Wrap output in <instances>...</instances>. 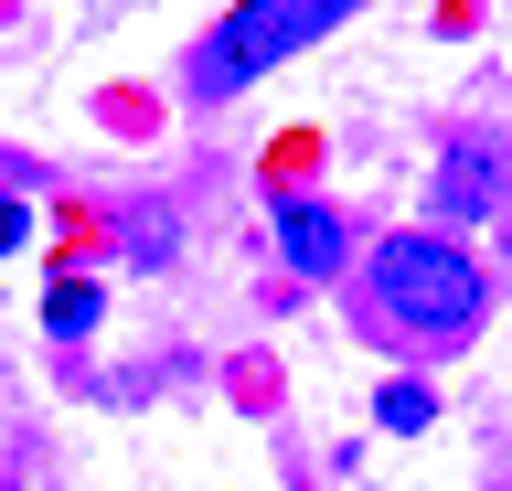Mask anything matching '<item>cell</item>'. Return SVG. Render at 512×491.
I'll use <instances>...</instances> for the list:
<instances>
[{"label": "cell", "instance_id": "277c9868", "mask_svg": "<svg viewBox=\"0 0 512 491\" xmlns=\"http://www.w3.org/2000/svg\"><path fill=\"white\" fill-rule=\"evenodd\" d=\"M438 214H448V225L491 214V150H480V139H459V150H448V171H438Z\"/></svg>", "mask_w": 512, "mask_h": 491}, {"label": "cell", "instance_id": "52a82bcc", "mask_svg": "<svg viewBox=\"0 0 512 491\" xmlns=\"http://www.w3.org/2000/svg\"><path fill=\"white\" fill-rule=\"evenodd\" d=\"M22 246H32V203L0 193V257H22Z\"/></svg>", "mask_w": 512, "mask_h": 491}, {"label": "cell", "instance_id": "3957f363", "mask_svg": "<svg viewBox=\"0 0 512 491\" xmlns=\"http://www.w3.org/2000/svg\"><path fill=\"white\" fill-rule=\"evenodd\" d=\"M278 246H288L299 278H342V214H331V203H299V193H288L278 203Z\"/></svg>", "mask_w": 512, "mask_h": 491}, {"label": "cell", "instance_id": "8992f818", "mask_svg": "<svg viewBox=\"0 0 512 491\" xmlns=\"http://www.w3.org/2000/svg\"><path fill=\"white\" fill-rule=\"evenodd\" d=\"M374 417L395 427V438H416V427L438 417V395H427V385H384V395H374Z\"/></svg>", "mask_w": 512, "mask_h": 491}, {"label": "cell", "instance_id": "6da1fadb", "mask_svg": "<svg viewBox=\"0 0 512 491\" xmlns=\"http://www.w3.org/2000/svg\"><path fill=\"white\" fill-rule=\"evenodd\" d=\"M374 310L416 342H459L480 321V267L448 235H384L374 246Z\"/></svg>", "mask_w": 512, "mask_h": 491}, {"label": "cell", "instance_id": "5b68a950", "mask_svg": "<svg viewBox=\"0 0 512 491\" xmlns=\"http://www.w3.org/2000/svg\"><path fill=\"white\" fill-rule=\"evenodd\" d=\"M96 310H107V299H96V278H64V289L43 299V321H54V342H86V331H96Z\"/></svg>", "mask_w": 512, "mask_h": 491}, {"label": "cell", "instance_id": "7a4b0ae2", "mask_svg": "<svg viewBox=\"0 0 512 491\" xmlns=\"http://www.w3.org/2000/svg\"><path fill=\"white\" fill-rule=\"evenodd\" d=\"M342 11H363V0H235L214 22V43L192 54V86H203V97H235V86H256L267 65H288L299 43H320Z\"/></svg>", "mask_w": 512, "mask_h": 491}]
</instances>
